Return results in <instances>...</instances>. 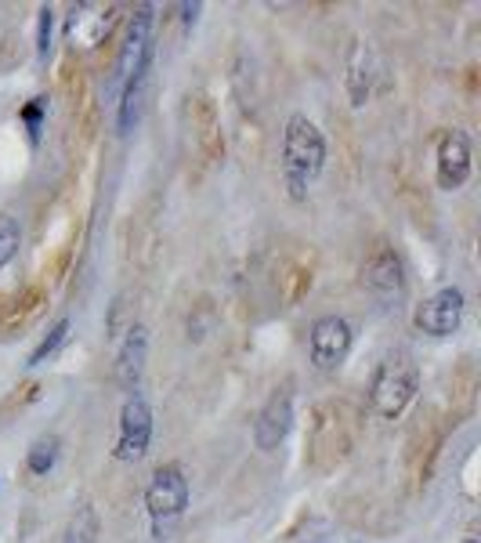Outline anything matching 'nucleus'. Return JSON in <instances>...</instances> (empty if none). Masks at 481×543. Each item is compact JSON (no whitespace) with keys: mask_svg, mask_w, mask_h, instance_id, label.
<instances>
[{"mask_svg":"<svg viewBox=\"0 0 481 543\" xmlns=\"http://www.w3.org/2000/svg\"><path fill=\"white\" fill-rule=\"evenodd\" d=\"M351 344H355V330L344 315H322L312 323V334H308V352H312L315 370H340L344 359L351 355Z\"/></svg>","mask_w":481,"mask_h":543,"instance_id":"nucleus-6","label":"nucleus"},{"mask_svg":"<svg viewBox=\"0 0 481 543\" xmlns=\"http://www.w3.org/2000/svg\"><path fill=\"white\" fill-rule=\"evenodd\" d=\"M145 58H152V4H138L127 26V40H123L120 58H116V84L131 77L134 69L142 66Z\"/></svg>","mask_w":481,"mask_h":543,"instance_id":"nucleus-12","label":"nucleus"},{"mask_svg":"<svg viewBox=\"0 0 481 543\" xmlns=\"http://www.w3.org/2000/svg\"><path fill=\"white\" fill-rule=\"evenodd\" d=\"M326 167V138L304 113H293L283 127V178L290 189V200H308V185Z\"/></svg>","mask_w":481,"mask_h":543,"instance_id":"nucleus-1","label":"nucleus"},{"mask_svg":"<svg viewBox=\"0 0 481 543\" xmlns=\"http://www.w3.org/2000/svg\"><path fill=\"white\" fill-rule=\"evenodd\" d=\"M460 543H481V540H478V536H467V540H460Z\"/></svg>","mask_w":481,"mask_h":543,"instance_id":"nucleus-25","label":"nucleus"},{"mask_svg":"<svg viewBox=\"0 0 481 543\" xmlns=\"http://www.w3.org/2000/svg\"><path fill=\"white\" fill-rule=\"evenodd\" d=\"M290 428H293V395L290 388H275L254 420L257 449H265V453L279 449L286 442V435H290Z\"/></svg>","mask_w":481,"mask_h":543,"instance_id":"nucleus-10","label":"nucleus"},{"mask_svg":"<svg viewBox=\"0 0 481 543\" xmlns=\"http://www.w3.org/2000/svg\"><path fill=\"white\" fill-rule=\"evenodd\" d=\"M116 4H76L69 11V22H66V40L73 48L80 51H91L98 48L116 26Z\"/></svg>","mask_w":481,"mask_h":543,"instance_id":"nucleus-9","label":"nucleus"},{"mask_svg":"<svg viewBox=\"0 0 481 543\" xmlns=\"http://www.w3.org/2000/svg\"><path fill=\"white\" fill-rule=\"evenodd\" d=\"M355 446V413L344 402H322L312 420V464L326 467Z\"/></svg>","mask_w":481,"mask_h":543,"instance_id":"nucleus-3","label":"nucleus"},{"mask_svg":"<svg viewBox=\"0 0 481 543\" xmlns=\"http://www.w3.org/2000/svg\"><path fill=\"white\" fill-rule=\"evenodd\" d=\"M463 308H467V297H463L460 286H442L438 294H431L424 305L416 308L413 323L420 334L431 337H449L460 330L463 323Z\"/></svg>","mask_w":481,"mask_h":543,"instance_id":"nucleus-8","label":"nucleus"},{"mask_svg":"<svg viewBox=\"0 0 481 543\" xmlns=\"http://www.w3.org/2000/svg\"><path fill=\"white\" fill-rule=\"evenodd\" d=\"M149 69H152V58H145L142 66L123 80L120 109H116V127H120L123 134L131 131V127L138 124V116H142V98H145V84H149Z\"/></svg>","mask_w":481,"mask_h":543,"instance_id":"nucleus-16","label":"nucleus"},{"mask_svg":"<svg viewBox=\"0 0 481 543\" xmlns=\"http://www.w3.org/2000/svg\"><path fill=\"white\" fill-rule=\"evenodd\" d=\"M51 29H55V8H40V19H37V55H40V62H48V55H51Z\"/></svg>","mask_w":481,"mask_h":543,"instance_id":"nucleus-23","label":"nucleus"},{"mask_svg":"<svg viewBox=\"0 0 481 543\" xmlns=\"http://www.w3.org/2000/svg\"><path fill=\"white\" fill-rule=\"evenodd\" d=\"M58 449H62V442H58L55 435H44V439L33 442V446H29V453H26L29 475H37V478L48 475L51 467L58 464Z\"/></svg>","mask_w":481,"mask_h":543,"instance_id":"nucleus-19","label":"nucleus"},{"mask_svg":"<svg viewBox=\"0 0 481 543\" xmlns=\"http://www.w3.org/2000/svg\"><path fill=\"white\" fill-rule=\"evenodd\" d=\"M434 171H438V185L445 192H456L467 185L471 178V138L463 131H445L438 138V163H434Z\"/></svg>","mask_w":481,"mask_h":543,"instance_id":"nucleus-11","label":"nucleus"},{"mask_svg":"<svg viewBox=\"0 0 481 543\" xmlns=\"http://www.w3.org/2000/svg\"><path fill=\"white\" fill-rule=\"evenodd\" d=\"M152 442V406L145 402V395H127L120 410V439H116V460L134 464L149 453Z\"/></svg>","mask_w":481,"mask_h":543,"instance_id":"nucleus-7","label":"nucleus"},{"mask_svg":"<svg viewBox=\"0 0 481 543\" xmlns=\"http://www.w3.org/2000/svg\"><path fill=\"white\" fill-rule=\"evenodd\" d=\"M22 247V225L11 214H0V268H8Z\"/></svg>","mask_w":481,"mask_h":543,"instance_id":"nucleus-20","label":"nucleus"},{"mask_svg":"<svg viewBox=\"0 0 481 543\" xmlns=\"http://www.w3.org/2000/svg\"><path fill=\"white\" fill-rule=\"evenodd\" d=\"M199 11H203V4H181V22H185V26H196Z\"/></svg>","mask_w":481,"mask_h":543,"instance_id":"nucleus-24","label":"nucleus"},{"mask_svg":"<svg viewBox=\"0 0 481 543\" xmlns=\"http://www.w3.org/2000/svg\"><path fill=\"white\" fill-rule=\"evenodd\" d=\"M416 391H420L416 359L406 348H395L377 362V370L369 377V406L380 420H398L413 406Z\"/></svg>","mask_w":481,"mask_h":543,"instance_id":"nucleus-2","label":"nucleus"},{"mask_svg":"<svg viewBox=\"0 0 481 543\" xmlns=\"http://www.w3.org/2000/svg\"><path fill=\"white\" fill-rule=\"evenodd\" d=\"M98 536H102V522H98L95 504H80L69 518L62 543H98Z\"/></svg>","mask_w":481,"mask_h":543,"instance_id":"nucleus-17","label":"nucleus"},{"mask_svg":"<svg viewBox=\"0 0 481 543\" xmlns=\"http://www.w3.org/2000/svg\"><path fill=\"white\" fill-rule=\"evenodd\" d=\"M69 334H73V323H69L66 315H62V319H58V323L48 330V337H44V341H40L37 348H33V355H29L26 366H44L48 359H55V355L62 352V348H66Z\"/></svg>","mask_w":481,"mask_h":543,"instance_id":"nucleus-18","label":"nucleus"},{"mask_svg":"<svg viewBox=\"0 0 481 543\" xmlns=\"http://www.w3.org/2000/svg\"><path fill=\"white\" fill-rule=\"evenodd\" d=\"M44 116H48V98H33V102L22 105V124L29 131V145L40 142V131H44Z\"/></svg>","mask_w":481,"mask_h":543,"instance_id":"nucleus-22","label":"nucleus"},{"mask_svg":"<svg viewBox=\"0 0 481 543\" xmlns=\"http://www.w3.org/2000/svg\"><path fill=\"white\" fill-rule=\"evenodd\" d=\"M362 286L377 297L380 305L402 301V294H406V265H402L395 247L377 243V247L369 250L366 265H362Z\"/></svg>","mask_w":481,"mask_h":543,"instance_id":"nucleus-5","label":"nucleus"},{"mask_svg":"<svg viewBox=\"0 0 481 543\" xmlns=\"http://www.w3.org/2000/svg\"><path fill=\"white\" fill-rule=\"evenodd\" d=\"M145 359H149V326L134 323L123 337L120 352H116V384H120L127 395L138 391L145 373Z\"/></svg>","mask_w":481,"mask_h":543,"instance_id":"nucleus-14","label":"nucleus"},{"mask_svg":"<svg viewBox=\"0 0 481 543\" xmlns=\"http://www.w3.org/2000/svg\"><path fill=\"white\" fill-rule=\"evenodd\" d=\"M145 507H149L152 529L163 536L170 522H178L189 507V478L178 464H163L152 471L149 486H145Z\"/></svg>","mask_w":481,"mask_h":543,"instance_id":"nucleus-4","label":"nucleus"},{"mask_svg":"<svg viewBox=\"0 0 481 543\" xmlns=\"http://www.w3.org/2000/svg\"><path fill=\"white\" fill-rule=\"evenodd\" d=\"M351 543H359V540H351Z\"/></svg>","mask_w":481,"mask_h":543,"instance_id":"nucleus-26","label":"nucleus"},{"mask_svg":"<svg viewBox=\"0 0 481 543\" xmlns=\"http://www.w3.org/2000/svg\"><path fill=\"white\" fill-rule=\"evenodd\" d=\"M189 120H192V134H196L199 153L207 156L210 163L225 160V134H221V116H217V105L210 102V95L196 91L189 98Z\"/></svg>","mask_w":481,"mask_h":543,"instance_id":"nucleus-13","label":"nucleus"},{"mask_svg":"<svg viewBox=\"0 0 481 543\" xmlns=\"http://www.w3.org/2000/svg\"><path fill=\"white\" fill-rule=\"evenodd\" d=\"M373 80H377V62H373V48L369 40H355V48L348 55V98L355 109L369 102V91H373Z\"/></svg>","mask_w":481,"mask_h":543,"instance_id":"nucleus-15","label":"nucleus"},{"mask_svg":"<svg viewBox=\"0 0 481 543\" xmlns=\"http://www.w3.org/2000/svg\"><path fill=\"white\" fill-rule=\"evenodd\" d=\"M40 308V290H26L11 301V315L4 319V330H15V326H26Z\"/></svg>","mask_w":481,"mask_h":543,"instance_id":"nucleus-21","label":"nucleus"}]
</instances>
